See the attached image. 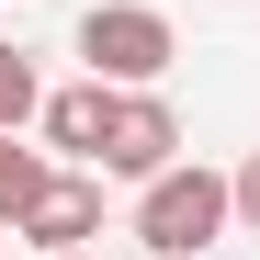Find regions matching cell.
<instances>
[{
	"label": "cell",
	"instance_id": "7",
	"mask_svg": "<svg viewBox=\"0 0 260 260\" xmlns=\"http://www.w3.org/2000/svg\"><path fill=\"white\" fill-rule=\"evenodd\" d=\"M34 113H46V79H34V57L0 34V136H34Z\"/></svg>",
	"mask_w": 260,
	"mask_h": 260
},
{
	"label": "cell",
	"instance_id": "10",
	"mask_svg": "<svg viewBox=\"0 0 260 260\" xmlns=\"http://www.w3.org/2000/svg\"><path fill=\"white\" fill-rule=\"evenodd\" d=\"M0 260H12V226H0Z\"/></svg>",
	"mask_w": 260,
	"mask_h": 260
},
{
	"label": "cell",
	"instance_id": "1",
	"mask_svg": "<svg viewBox=\"0 0 260 260\" xmlns=\"http://www.w3.org/2000/svg\"><path fill=\"white\" fill-rule=\"evenodd\" d=\"M226 226H238V170L170 158L158 181H136V249L147 260H204Z\"/></svg>",
	"mask_w": 260,
	"mask_h": 260
},
{
	"label": "cell",
	"instance_id": "6",
	"mask_svg": "<svg viewBox=\"0 0 260 260\" xmlns=\"http://www.w3.org/2000/svg\"><path fill=\"white\" fill-rule=\"evenodd\" d=\"M57 170H68L57 147H23V136H0V226H12V238H23V215L46 204V181H57Z\"/></svg>",
	"mask_w": 260,
	"mask_h": 260
},
{
	"label": "cell",
	"instance_id": "9",
	"mask_svg": "<svg viewBox=\"0 0 260 260\" xmlns=\"http://www.w3.org/2000/svg\"><path fill=\"white\" fill-rule=\"evenodd\" d=\"M46 260H91V249H46Z\"/></svg>",
	"mask_w": 260,
	"mask_h": 260
},
{
	"label": "cell",
	"instance_id": "8",
	"mask_svg": "<svg viewBox=\"0 0 260 260\" xmlns=\"http://www.w3.org/2000/svg\"><path fill=\"white\" fill-rule=\"evenodd\" d=\"M238 226H249V238H260V147H249V158H238Z\"/></svg>",
	"mask_w": 260,
	"mask_h": 260
},
{
	"label": "cell",
	"instance_id": "3",
	"mask_svg": "<svg viewBox=\"0 0 260 260\" xmlns=\"http://www.w3.org/2000/svg\"><path fill=\"white\" fill-rule=\"evenodd\" d=\"M181 158V113L158 91H113V124H102V181H158Z\"/></svg>",
	"mask_w": 260,
	"mask_h": 260
},
{
	"label": "cell",
	"instance_id": "2",
	"mask_svg": "<svg viewBox=\"0 0 260 260\" xmlns=\"http://www.w3.org/2000/svg\"><path fill=\"white\" fill-rule=\"evenodd\" d=\"M79 57H91V79H113V91H158L170 57H181V34H170L158 0H91V12H79Z\"/></svg>",
	"mask_w": 260,
	"mask_h": 260
},
{
	"label": "cell",
	"instance_id": "5",
	"mask_svg": "<svg viewBox=\"0 0 260 260\" xmlns=\"http://www.w3.org/2000/svg\"><path fill=\"white\" fill-rule=\"evenodd\" d=\"M102 238V170H57L46 204L23 215V249H91Z\"/></svg>",
	"mask_w": 260,
	"mask_h": 260
},
{
	"label": "cell",
	"instance_id": "4",
	"mask_svg": "<svg viewBox=\"0 0 260 260\" xmlns=\"http://www.w3.org/2000/svg\"><path fill=\"white\" fill-rule=\"evenodd\" d=\"M102 124H113V79H68V91H46L34 136H46L68 170H102Z\"/></svg>",
	"mask_w": 260,
	"mask_h": 260
}]
</instances>
